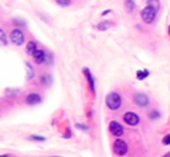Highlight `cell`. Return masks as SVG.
<instances>
[{"instance_id": "cell-1", "label": "cell", "mask_w": 170, "mask_h": 157, "mask_svg": "<svg viewBox=\"0 0 170 157\" xmlns=\"http://www.w3.org/2000/svg\"><path fill=\"white\" fill-rule=\"evenodd\" d=\"M105 105L111 111H118L122 106V98L118 92H111L106 95L105 98Z\"/></svg>"}, {"instance_id": "cell-2", "label": "cell", "mask_w": 170, "mask_h": 157, "mask_svg": "<svg viewBox=\"0 0 170 157\" xmlns=\"http://www.w3.org/2000/svg\"><path fill=\"white\" fill-rule=\"evenodd\" d=\"M156 14H158L156 7H153L152 4H148V6L140 12V19H142V21L146 23V24H152V23L156 20Z\"/></svg>"}, {"instance_id": "cell-3", "label": "cell", "mask_w": 170, "mask_h": 157, "mask_svg": "<svg viewBox=\"0 0 170 157\" xmlns=\"http://www.w3.org/2000/svg\"><path fill=\"white\" fill-rule=\"evenodd\" d=\"M9 37H10V41L17 47H22L23 44H24V40H26L24 33H23L20 28H13Z\"/></svg>"}, {"instance_id": "cell-4", "label": "cell", "mask_w": 170, "mask_h": 157, "mask_svg": "<svg viewBox=\"0 0 170 157\" xmlns=\"http://www.w3.org/2000/svg\"><path fill=\"white\" fill-rule=\"evenodd\" d=\"M112 149H114V153L118 154V156H124V154L128 153V143L125 140H122L121 137H118L116 140L112 145Z\"/></svg>"}, {"instance_id": "cell-5", "label": "cell", "mask_w": 170, "mask_h": 157, "mask_svg": "<svg viewBox=\"0 0 170 157\" xmlns=\"http://www.w3.org/2000/svg\"><path fill=\"white\" fill-rule=\"evenodd\" d=\"M124 122L128 125V126H138L140 122V117L138 116V115L135 113V112H126V113H124Z\"/></svg>"}, {"instance_id": "cell-6", "label": "cell", "mask_w": 170, "mask_h": 157, "mask_svg": "<svg viewBox=\"0 0 170 157\" xmlns=\"http://www.w3.org/2000/svg\"><path fill=\"white\" fill-rule=\"evenodd\" d=\"M133 102H135V105H138L139 108H146V106L150 103L149 96L146 95V93H143V92L135 93V95H133Z\"/></svg>"}, {"instance_id": "cell-7", "label": "cell", "mask_w": 170, "mask_h": 157, "mask_svg": "<svg viewBox=\"0 0 170 157\" xmlns=\"http://www.w3.org/2000/svg\"><path fill=\"white\" fill-rule=\"evenodd\" d=\"M109 132H111V135L115 136V137H121L125 130H124V126H122L119 122L112 120V122H109Z\"/></svg>"}, {"instance_id": "cell-8", "label": "cell", "mask_w": 170, "mask_h": 157, "mask_svg": "<svg viewBox=\"0 0 170 157\" xmlns=\"http://www.w3.org/2000/svg\"><path fill=\"white\" fill-rule=\"evenodd\" d=\"M41 102H43V98H41V95L37 92H31L26 96V103H27L28 106H34V105H38V103H41Z\"/></svg>"}, {"instance_id": "cell-9", "label": "cell", "mask_w": 170, "mask_h": 157, "mask_svg": "<svg viewBox=\"0 0 170 157\" xmlns=\"http://www.w3.org/2000/svg\"><path fill=\"white\" fill-rule=\"evenodd\" d=\"M46 58H47V52L44 51V50L37 48L36 51L33 52V59H34V62H36L37 65L44 64V62H46Z\"/></svg>"}, {"instance_id": "cell-10", "label": "cell", "mask_w": 170, "mask_h": 157, "mask_svg": "<svg viewBox=\"0 0 170 157\" xmlns=\"http://www.w3.org/2000/svg\"><path fill=\"white\" fill-rule=\"evenodd\" d=\"M84 75H85L87 79H88V83H90V88H91L92 95H95L96 93V86H95V78H94V75L91 74V71L88 69V68H84Z\"/></svg>"}, {"instance_id": "cell-11", "label": "cell", "mask_w": 170, "mask_h": 157, "mask_svg": "<svg viewBox=\"0 0 170 157\" xmlns=\"http://www.w3.org/2000/svg\"><path fill=\"white\" fill-rule=\"evenodd\" d=\"M41 83L46 86H50L51 83H53V77L50 74H43L41 75Z\"/></svg>"}, {"instance_id": "cell-12", "label": "cell", "mask_w": 170, "mask_h": 157, "mask_svg": "<svg viewBox=\"0 0 170 157\" xmlns=\"http://www.w3.org/2000/svg\"><path fill=\"white\" fill-rule=\"evenodd\" d=\"M37 43L36 41H30V43H27V45H26V51H27V54H31L33 55V52L37 50Z\"/></svg>"}, {"instance_id": "cell-13", "label": "cell", "mask_w": 170, "mask_h": 157, "mask_svg": "<svg viewBox=\"0 0 170 157\" xmlns=\"http://www.w3.org/2000/svg\"><path fill=\"white\" fill-rule=\"evenodd\" d=\"M150 75V72L148 71V69H139V71L136 72V78L139 81H143V79H146V78Z\"/></svg>"}, {"instance_id": "cell-14", "label": "cell", "mask_w": 170, "mask_h": 157, "mask_svg": "<svg viewBox=\"0 0 170 157\" xmlns=\"http://www.w3.org/2000/svg\"><path fill=\"white\" fill-rule=\"evenodd\" d=\"M125 7H126V10L129 13H132L133 10H135L136 4H135V2H133V0H125Z\"/></svg>"}, {"instance_id": "cell-15", "label": "cell", "mask_w": 170, "mask_h": 157, "mask_svg": "<svg viewBox=\"0 0 170 157\" xmlns=\"http://www.w3.org/2000/svg\"><path fill=\"white\" fill-rule=\"evenodd\" d=\"M0 45H7V36L3 28H0Z\"/></svg>"}, {"instance_id": "cell-16", "label": "cell", "mask_w": 170, "mask_h": 157, "mask_svg": "<svg viewBox=\"0 0 170 157\" xmlns=\"http://www.w3.org/2000/svg\"><path fill=\"white\" fill-rule=\"evenodd\" d=\"M111 27V21H102L99 23L98 26H96V28H98L99 31H104V30H108V28Z\"/></svg>"}, {"instance_id": "cell-17", "label": "cell", "mask_w": 170, "mask_h": 157, "mask_svg": "<svg viewBox=\"0 0 170 157\" xmlns=\"http://www.w3.org/2000/svg\"><path fill=\"white\" fill-rule=\"evenodd\" d=\"M162 115H160V112L159 111H150L149 112V119H152V120H156V119H159Z\"/></svg>"}, {"instance_id": "cell-18", "label": "cell", "mask_w": 170, "mask_h": 157, "mask_svg": "<svg viewBox=\"0 0 170 157\" xmlns=\"http://www.w3.org/2000/svg\"><path fill=\"white\" fill-rule=\"evenodd\" d=\"M28 140H34V142H44L46 137H44V136H38V135H31V136H28Z\"/></svg>"}, {"instance_id": "cell-19", "label": "cell", "mask_w": 170, "mask_h": 157, "mask_svg": "<svg viewBox=\"0 0 170 157\" xmlns=\"http://www.w3.org/2000/svg\"><path fill=\"white\" fill-rule=\"evenodd\" d=\"M26 65H27V69H28V75H27V79H31V78L34 77V68L31 67L30 62H26Z\"/></svg>"}, {"instance_id": "cell-20", "label": "cell", "mask_w": 170, "mask_h": 157, "mask_svg": "<svg viewBox=\"0 0 170 157\" xmlns=\"http://www.w3.org/2000/svg\"><path fill=\"white\" fill-rule=\"evenodd\" d=\"M57 4L61 7H68L70 4H71V0H56Z\"/></svg>"}, {"instance_id": "cell-21", "label": "cell", "mask_w": 170, "mask_h": 157, "mask_svg": "<svg viewBox=\"0 0 170 157\" xmlns=\"http://www.w3.org/2000/svg\"><path fill=\"white\" fill-rule=\"evenodd\" d=\"M162 143H163L164 146H169V145H170V133H169V135L164 136L163 140H162Z\"/></svg>"}, {"instance_id": "cell-22", "label": "cell", "mask_w": 170, "mask_h": 157, "mask_svg": "<svg viewBox=\"0 0 170 157\" xmlns=\"http://www.w3.org/2000/svg\"><path fill=\"white\" fill-rule=\"evenodd\" d=\"M53 61H54V57L51 55V54H50V52H47V58H46V62L47 64H53Z\"/></svg>"}, {"instance_id": "cell-23", "label": "cell", "mask_w": 170, "mask_h": 157, "mask_svg": "<svg viewBox=\"0 0 170 157\" xmlns=\"http://www.w3.org/2000/svg\"><path fill=\"white\" fill-rule=\"evenodd\" d=\"M13 21H16V23H14V24H17V26H23V27H24V26H26V23H24V21H23V20H19V19H14V20H13Z\"/></svg>"}, {"instance_id": "cell-24", "label": "cell", "mask_w": 170, "mask_h": 157, "mask_svg": "<svg viewBox=\"0 0 170 157\" xmlns=\"http://www.w3.org/2000/svg\"><path fill=\"white\" fill-rule=\"evenodd\" d=\"M77 127H78V129H81V130H88V129H90L88 126H85V125H82V123H78Z\"/></svg>"}, {"instance_id": "cell-25", "label": "cell", "mask_w": 170, "mask_h": 157, "mask_svg": "<svg viewBox=\"0 0 170 157\" xmlns=\"http://www.w3.org/2000/svg\"><path fill=\"white\" fill-rule=\"evenodd\" d=\"M111 13V10H105V12H102V16H106V14H109Z\"/></svg>"}, {"instance_id": "cell-26", "label": "cell", "mask_w": 170, "mask_h": 157, "mask_svg": "<svg viewBox=\"0 0 170 157\" xmlns=\"http://www.w3.org/2000/svg\"><path fill=\"white\" fill-rule=\"evenodd\" d=\"M167 31H169V36H170V26H169V28H167Z\"/></svg>"}, {"instance_id": "cell-27", "label": "cell", "mask_w": 170, "mask_h": 157, "mask_svg": "<svg viewBox=\"0 0 170 157\" xmlns=\"http://www.w3.org/2000/svg\"><path fill=\"white\" fill-rule=\"evenodd\" d=\"M166 156H170V153H167V154H166Z\"/></svg>"}]
</instances>
